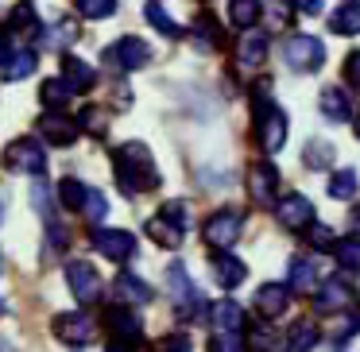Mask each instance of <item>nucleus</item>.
<instances>
[{"label": "nucleus", "mask_w": 360, "mask_h": 352, "mask_svg": "<svg viewBox=\"0 0 360 352\" xmlns=\"http://www.w3.org/2000/svg\"><path fill=\"white\" fill-rule=\"evenodd\" d=\"M112 167H117V186L124 190L128 197L143 194V190H155L159 186V171H155V159L143 143H124V148L112 151Z\"/></svg>", "instance_id": "1"}, {"label": "nucleus", "mask_w": 360, "mask_h": 352, "mask_svg": "<svg viewBox=\"0 0 360 352\" xmlns=\"http://www.w3.org/2000/svg\"><path fill=\"white\" fill-rule=\"evenodd\" d=\"M256 136H259V148L267 155L283 151V143H287V117H283L279 105L264 101V97L256 101Z\"/></svg>", "instance_id": "2"}, {"label": "nucleus", "mask_w": 360, "mask_h": 352, "mask_svg": "<svg viewBox=\"0 0 360 352\" xmlns=\"http://www.w3.org/2000/svg\"><path fill=\"white\" fill-rule=\"evenodd\" d=\"M205 244L210 248H217V252H229L236 240H240V233H244V217L236 209H221V213H213L210 221H205Z\"/></svg>", "instance_id": "3"}, {"label": "nucleus", "mask_w": 360, "mask_h": 352, "mask_svg": "<svg viewBox=\"0 0 360 352\" xmlns=\"http://www.w3.org/2000/svg\"><path fill=\"white\" fill-rule=\"evenodd\" d=\"M283 55H287V63L295 66V70L310 74L326 63V43L314 39V35H290V39L283 43Z\"/></svg>", "instance_id": "4"}, {"label": "nucleus", "mask_w": 360, "mask_h": 352, "mask_svg": "<svg viewBox=\"0 0 360 352\" xmlns=\"http://www.w3.org/2000/svg\"><path fill=\"white\" fill-rule=\"evenodd\" d=\"M66 287H70V294L78 298L82 306H89L101 294V275H97V267L89 263V259H70V263H66Z\"/></svg>", "instance_id": "5"}, {"label": "nucleus", "mask_w": 360, "mask_h": 352, "mask_svg": "<svg viewBox=\"0 0 360 352\" xmlns=\"http://www.w3.org/2000/svg\"><path fill=\"white\" fill-rule=\"evenodd\" d=\"M4 163H8V171H20V174H43L47 171V155H43L39 140H32V136L12 140L8 151H4Z\"/></svg>", "instance_id": "6"}, {"label": "nucleus", "mask_w": 360, "mask_h": 352, "mask_svg": "<svg viewBox=\"0 0 360 352\" xmlns=\"http://www.w3.org/2000/svg\"><path fill=\"white\" fill-rule=\"evenodd\" d=\"M89 240H94V248L101 252L105 259H112V263H124V259L136 256V236L128 233V228H94Z\"/></svg>", "instance_id": "7"}, {"label": "nucleus", "mask_w": 360, "mask_h": 352, "mask_svg": "<svg viewBox=\"0 0 360 352\" xmlns=\"http://www.w3.org/2000/svg\"><path fill=\"white\" fill-rule=\"evenodd\" d=\"M51 333H55L58 341H66V344H74V348H82V344L94 337V318H89L86 310L58 313V318L51 321Z\"/></svg>", "instance_id": "8"}, {"label": "nucleus", "mask_w": 360, "mask_h": 352, "mask_svg": "<svg viewBox=\"0 0 360 352\" xmlns=\"http://www.w3.org/2000/svg\"><path fill=\"white\" fill-rule=\"evenodd\" d=\"M248 194L256 205H279V171L271 163H252L248 167Z\"/></svg>", "instance_id": "9"}, {"label": "nucleus", "mask_w": 360, "mask_h": 352, "mask_svg": "<svg viewBox=\"0 0 360 352\" xmlns=\"http://www.w3.org/2000/svg\"><path fill=\"white\" fill-rule=\"evenodd\" d=\"M275 217H279L283 228H310L314 225V202L306 194H287L279 197V205H275Z\"/></svg>", "instance_id": "10"}, {"label": "nucleus", "mask_w": 360, "mask_h": 352, "mask_svg": "<svg viewBox=\"0 0 360 352\" xmlns=\"http://www.w3.org/2000/svg\"><path fill=\"white\" fill-rule=\"evenodd\" d=\"M35 132H39L47 143H55V148H70V143L78 140V124L66 120L63 112H43L39 124H35Z\"/></svg>", "instance_id": "11"}, {"label": "nucleus", "mask_w": 360, "mask_h": 352, "mask_svg": "<svg viewBox=\"0 0 360 352\" xmlns=\"http://www.w3.org/2000/svg\"><path fill=\"white\" fill-rule=\"evenodd\" d=\"M109 58L120 66V70H140V66H148L151 47H148L143 39H136V35H124V39H117V43H112Z\"/></svg>", "instance_id": "12"}, {"label": "nucleus", "mask_w": 360, "mask_h": 352, "mask_svg": "<svg viewBox=\"0 0 360 352\" xmlns=\"http://www.w3.org/2000/svg\"><path fill=\"white\" fill-rule=\"evenodd\" d=\"M352 302V287L345 279H326L318 290H314V310L318 313H337Z\"/></svg>", "instance_id": "13"}, {"label": "nucleus", "mask_w": 360, "mask_h": 352, "mask_svg": "<svg viewBox=\"0 0 360 352\" xmlns=\"http://www.w3.org/2000/svg\"><path fill=\"white\" fill-rule=\"evenodd\" d=\"M290 306V282H264L256 290V310L259 318H279Z\"/></svg>", "instance_id": "14"}, {"label": "nucleus", "mask_w": 360, "mask_h": 352, "mask_svg": "<svg viewBox=\"0 0 360 352\" xmlns=\"http://www.w3.org/2000/svg\"><path fill=\"white\" fill-rule=\"evenodd\" d=\"M213 275H217V282L225 290H236L244 279H248V263L236 259L233 252H213Z\"/></svg>", "instance_id": "15"}, {"label": "nucleus", "mask_w": 360, "mask_h": 352, "mask_svg": "<svg viewBox=\"0 0 360 352\" xmlns=\"http://www.w3.org/2000/svg\"><path fill=\"white\" fill-rule=\"evenodd\" d=\"M264 58H267V35L244 32L240 43H236V66L240 70H256V66H264Z\"/></svg>", "instance_id": "16"}, {"label": "nucleus", "mask_w": 360, "mask_h": 352, "mask_svg": "<svg viewBox=\"0 0 360 352\" xmlns=\"http://www.w3.org/2000/svg\"><path fill=\"white\" fill-rule=\"evenodd\" d=\"M112 290H117V298L124 306H148L151 298H155V290H151L140 275H132V271H120L117 282H112Z\"/></svg>", "instance_id": "17"}, {"label": "nucleus", "mask_w": 360, "mask_h": 352, "mask_svg": "<svg viewBox=\"0 0 360 352\" xmlns=\"http://www.w3.org/2000/svg\"><path fill=\"white\" fill-rule=\"evenodd\" d=\"M321 117L333 120V124H349V120H356L352 101H349V93H345L341 86H329L326 93H321Z\"/></svg>", "instance_id": "18"}, {"label": "nucleus", "mask_w": 360, "mask_h": 352, "mask_svg": "<svg viewBox=\"0 0 360 352\" xmlns=\"http://www.w3.org/2000/svg\"><path fill=\"white\" fill-rule=\"evenodd\" d=\"M148 236L159 244V248H167V252H174L182 244V236H186V228L179 225V221H171L167 213H155V217L148 221Z\"/></svg>", "instance_id": "19"}, {"label": "nucleus", "mask_w": 360, "mask_h": 352, "mask_svg": "<svg viewBox=\"0 0 360 352\" xmlns=\"http://www.w3.org/2000/svg\"><path fill=\"white\" fill-rule=\"evenodd\" d=\"M167 290H171L174 306H179V313L186 310V302H198V290L194 282H190V271L182 263H171L167 267Z\"/></svg>", "instance_id": "20"}, {"label": "nucleus", "mask_w": 360, "mask_h": 352, "mask_svg": "<svg viewBox=\"0 0 360 352\" xmlns=\"http://www.w3.org/2000/svg\"><path fill=\"white\" fill-rule=\"evenodd\" d=\"M105 329H109L112 337H140L143 321L136 310H128V306H112V310H105Z\"/></svg>", "instance_id": "21"}, {"label": "nucleus", "mask_w": 360, "mask_h": 352, "mask_svg": "<svg viewBox=\"0 0 360 352\" xmlns=\"http://www.w3.org/2000/svg\"><path fill=\"white\" fill-rule=\"evenodd\" d=\"M63 78H66V86H70L74 93H86V89H94L97 74H94V66H89V63L66 55V58H63Z\"/></svg>", "instance_id": "22"}, {"label": "nucleus", "mask_w": 360, "mask_h": 352, "mask_svg": "<svg viewBox=\"0 0 360 352\" xmlns=\"http://www.w3.org/2000/svg\"><path fill=\"white\" fill-rule=\"evenodd\" d=\"M329 32H337V35H360V0L337 4L333 16H329Z\"/></svg>", "instance_id": "23"}, {"label": "nucleus", "mask_w": 360, "mask_h": 352, "mask_svg": "<svg viewBox=\"0 0 360 352\" xmlns=\"http://www.w3.org/2000/svg\"><path fill=\"white\" fill-rule=\"evenodd\" d=\"M35 66H39L35 51H8L4 55V82H24L27 74H35Z\"/></svg>", "instance_id": "24"}, {"label": "nucleus", "mask_w": 360, "mask_h": 352, "mask_svg": "<svg viewBox=\"0 0 360 352\" xmlns=\"http://www.w3.org/2000/svg\"><path fill=\"white\" fill-rule=\"evenodd\" d=\"M314 344H318V325H310V321H295V325L287 329V344H283V352H310Z\"/></svg>", "instance_id": "25"}, {"label": "nucleus", "mask_w": 360, "mask_h": 352, "mask_svg": "<svg viewBox=\"0 0 360 352\" xmlns=\"http://www.w3.org/2000/svg\"><path fill=\"white\" fill-rule=\"evenodd\" d=\"M213 325H217V333H240L244 329V310L229 298V302H217L213 306Z\"/></svg>", "instance_id": "26"}, {"label": "nucleus", "mask_w": 360, "mask_h": 352, "mask_svg": "<svg viewBox=\"0 0 360 352\" xmlns=\"http://www.w3.org/2000/svg\"><path fill=\"white\" fill-rule=\"evenodd\" d=\"M314 287H318V267H314L306 256H295V259H290V290L310 294Z\"/></svg>", "instance_id": "27"}, {"label": "nucleus", "mask_w": 360, "mask_h": 352, "mask_svg": "<svg viewBox=\"0 0 360 352\" xmlns=\"http://www.w3.org/2000/svg\"><path fill=\"white\" fill-rule=\"evenodd\" d=\"M259 16H264V0H229V20H233L236 27H244V32H248Z\"/></svg>", "instance_id": "28"}, {"label": "nucleus", "mask_w": 360, "mask_h": 352, "mask_svg": "<svg viewBox=\"0 0 360 352\" xmlns=\"http://www.w3.org/2000/svg\"><path fill=\"white\" fill-rule=\"evenodd\" d=\"M70 97H74V89L66 86V78H47V82H43V89H39V101L47 105V112H58Z\"/></svg>", "instance_id": "29"}, {"label": "nucleus", "mask_w": 360, "mask_h": 352, "mask_svg": "<svg viewBox=\"0 0 360 352\" xmlns=\"http://www.w3.org/2000/svg\"><path fill=\"white\" fill-rule=\"evenodd\" d=\"M86 197H89V186H82L78 178L58 182V202H63L66 209H86Z\"/></svg>", "instance_id": "30"}, {"label": "nucleus", "mask_w": 360, "mask_h": 352, "mask_svg": "<svg viewBox=\"0 0 360 352\" xmlns=\"http://www.w3.org/2000/svg\"><path fill=\"white\" fill-rule=\"evenodd\" d=\"M221 35H225V32H221V24H217L213 16H202V20H198V27H194V43H198L202 51L221 47Z\"/></svg>", "instance_id": "31"}, {"label": "nucleus", "mask_w": 360, "mask_h": 352, "mask_svg": "<svg viewBox=\"0 0 360 352\" xmlns=\"http://www.w3.org/2000/svg\"><path fill=\"white\" fill-rule=\"evenodd\" d=\"M148 24L155 27L159 35H167V39H174V35H182V27L174 24L171 16H167V8H163V4H155V0H148Z\"/></svg>", "instance_id": "32"}, {"label": "nucleus", "mask_w": 360, "mask_h": 352, "mask_svg": "<svg viewBox=\"0 0 360 352\" xmlns=\"http://www.w3.org/2000/svg\"><path fill=\"white\" fill-rule=\"evenodd\" d=\"M329 197H337V202H349V197H356V171H337L333 178H329Z\"/></svg>", "instance_id": "33"}, {"label": "nucleus", "mask_w": 360, "mask_h": 352, "mask_svg": "<svg viewBox=\"0 0 360 352\" xmlns=\"http://www.w3.org/2000/svg\"><path fill=\"white\" fill-rule=\"evenodd\" d=\"M329 163H333V148H329L326 140L306 143V167H310V171H326Z\"/></svg>", "instance_id": "34"}, {"label": "nucleus", "mask_w": 360, "mask_h": 352, "mask_svg": "<svg viewBox=\"0 0 360 352\" xmlns=\"http://www.w3.org/2000/svg\"><path fill=\"white\" fill-rule=\"evenodd\" d=\"M43 39H47L51 47H70V43L78 39V27H74L70 20H58V24L47 27V35H43Z\"/></svg>", "instance_id": "35"}, {"label": "nucleus", "mask_w": 360, "mask_h": 352, "mask_svg": "<svg viewBox=\"0 0 360 352\" xmlns=\"http://www.w3.org/2000/svg\"><path fill=\"white\" fill-rule=\"evenodd\" d=\"M78 12L86 20H109L117 12V0H78Z\"/></svg>", "instance_id": "36"}, {"label": "nucleus", "mask_w": 360, "mask_h": 352, "mask_svg": "<svg viewBox=\"0 0 360 352\" xmlns=\"http://www.w3.org/2000/svg\"><path fill=\"white\" fill-rule=\"evenodd\" d=\"M337 263L345 271H360V240H341L337 244Z\"/></svg>", "instance_id": "37"}, {"label": "nucleus", "mask_w": 360, "mask_h": 352, "mask_svg": "<svg viewBox=\"0 0 360 352\" xmlns=\"http://www.w3.org/2000/svg\"><path fill=\"white\" fill-rule=\"evenodd\" d=\"M24 27H35V4H16L8 16V32H24Z\"/></svg>", "instance_id": "38"}, {"label": "nucleus", "mask_w": 360, "mask_h": 352, "mask_svg": "<svg viewBox=\"0 0 360 352\" xmlns=\"http://www.w3.org/2000/svg\"><path fill=\"white\" fill-rule=\"evenodd\" d=\"M310 244H314L318 252H337L333 228H326V225H310Z\"/></svg>", "instance_id": "39"}, {"label": "nucleus", "mask_w": 360, "mask_h": 352, "mask_svg": "<svg viewBox=\"0 0 360 352\" xmlns=\"http://www.w3.org/2000/svg\"><path fill=\"white\" fill-rule=\"evenodd\" d=\"M210 352H244L240 333H217V337L210 341Z\"/></svg>", "instance_id": "40"}, {"label": "nucleus", "mask_w": 360, "mask_h": 352, "mask_svg": "<svg viewBox=\"0 0 360 352\" xmlns=\"http://www.w3.org/2000/svg\"><path fill=\"white\" fill-rule=\"evenodd\" d=\"M290 16H295V12H290L287 0H267V20H271L275 27H287Z\"/></svg>", "instance_id": "41"}, {"label": "nucleus", "mask_w": 360, "mask_h": 352, "mask_svg": "<svg viewBox=\"0 0 360 352\" xmlns=\"http://www.w3.org/2000/svg\"><path fill=\"white\" fill-rule=\"evenodd\" d=\"M82 213H86L89 221H101L105 213H109V202H105V194H97V190H89V197H86V209H82Z\"/></svg>", "instance_id": "42"}, {"label": "nucleus", "mask_w": 360, "mask_h": 352, "mask_svg": "<svg viewBox=\"0 0 360 352\" xmlns=\"http://www.w3.org/2000/svg\"><path fill=\"white\" fill-rule=\"evenodd\" d=\"M32 205L39 209V217L51 225V194H47V186H43V182H35V186H32Z\"/></svg>", "instance_id": "43"}, {"label": "nucleus", "mask_w": 360, "mask_h": 352, "mask_svg": "<svg viewBox=\"0 0 360 352\" xmlns=\"http://www.w3.org/2000/svg\"><path fill=\"white\" fill-rule=\"evenodd\" d=\"M82 128H89V132L105 136V112H97V109H86V112H82Z\"/></svg>", "instance_id": "44"}, {"label": "nucleus", "mask_w": 360, "mask_h": 352, "mask_svg": "<svg viewBox=\"0 0 360 352\" xmlns=\"http://www.w3.org/2000/svg\"><path fill=\"white\" fill-rule=\"evenodd\" d=\"M159 352H194V348H190L186 337H163V341H159Z\"/></svg>", "instance_id": "45"}, {"label": "nucleus", "mask_w": 360, "mask_h": 352, "mask_svg": "<svg viewBox=\"0 0 360 352\" xmlns=\"http://www.w3.org/2000/svg\"><path fill=\"white\" fill-rule=\"evenodd\" d=\"M345 78H349L352 86H360V51H352V55L345 58Z\"/></svg>", "instance_id": "46"}, {"label": "nucleus", "mask_w": 360, "mask_h": 352, "mask_svg": "<svg viewBox=\"0 0 360 352\" xmlns=\"http://www.w3.org/2000/svg\"><path fill=\"white\" fill-rule=\"evenodd\" d=\"M105 352H136V341H132V337H112Z\"/></svg>", "instance_id": "47"}, {"label": "nucleus", "mask_w": 360, "mask_h": 352, "mask_svg": "<svg viewBox=\"0 0 360 352\" xmlns=\"http://www.w3.org/2000/svg\"><path fill=\"white\" fill-rule=\"evenodd\" d=\"M295 12H302V16H314V12H321V0H295Z\"/></svg>", "instance_id": "48"}, {"label": "nucleus", "mask_w": 360, "mask_h": 352, "mask_svg": "<svg viewBox=\"0 0 360 352\" xmlns=\"http://www.w3.org/2000/svg\"><path fill=\"white\" fill-rule=\"evenodd\" d=\"M352 228H356V236H360V213H356V221H352Z\"/></svg>", "instance_id": "49"}, {"label": "nucleus", "mask_w": 360, "mask_h": 352, "mask_svg": "<svg viewBox=\"0 0 360 352\" xmlns=\"http://www.w3.org/2000/svg\"><path fill=\"white\" fill-rule=\"evenodd\" d=\"M356 140H360V117H356Z\"/></svg>", "instance_id": "50"}]
</instances>
